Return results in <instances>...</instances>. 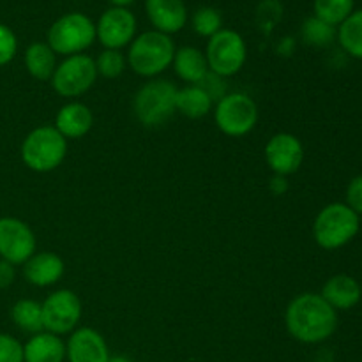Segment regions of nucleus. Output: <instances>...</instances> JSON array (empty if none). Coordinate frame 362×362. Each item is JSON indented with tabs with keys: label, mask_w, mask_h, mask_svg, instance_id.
<instances>
[{
	"label": "nucleus",
	"mask_w": 362,
	"mask_h": 362,
	"mask_svg": "<svg viewBox=\"0 0 362 362\" xmlns=\"http://www.w3.org/2000/svg\"><path fill=\"white\" fill-rule=\"evenodd\" d=\"M285 325L296 341L318 345L327 341L338 329V311L332 310L320 293H300L286 306Z\"/></svg>",
	"instance_id": "1"
},
{
	"label": "nucleus",
	"mask_w": 362,
	"mask_h": 362,
	"mask_svg": "<svg viewBox=\"0 0 362 362\" xmlns=\"http://www.w3.org/2000/svg\"><path fill=\"white\" fill-rule=\"evenodd\" d=\"M175 45L172 37L158 30H148L133 39L127 52V64L131 69L144 78L159 76L166 67L172 66Z\"/></svg>",
	"instance_id": "2"
},
{
	"label": "nucleus",
	"mask_w": 362,
	"mask_h": 362,
	"mask_svg": "<svg viewBox=\"0 0 362 362\" xmlns=\"http://www.w3.org/2000/svg\"><path fill=\"white\" fill-rule=\"evenodd\" d=\"M361 228V216L341 202L322 209L313 223V239L322 250L334 251L356 239Z\"/></svg>",
	"instance_id": "3"
},
{
	"label": "nucleus",
	"mask_w": 362,
	"mask_h": 362,
	"mask_svg": "<svg viewBox=\"0 0 362 362\" xmlns=\"http://www.w3.org/2000/svg\"><path fill=\"white\" fill-rule=\"evenodd\" d=\"M67 156V140L53 126H39L21 144V161L35 173L59 168Z\"/></svg>",
	"instance_id": "4"
},
{
	"label": "nucleus",
	"mask_w": 362,
	"mask_h": 362,
	"mask_svg": "<svg viewBox=\"0 0 362 362\" xmlns=\"http://www.w3.org/2000/svg\"><path fill=\"white\" fill-rule=\"evenodd\" d=\"M177 90L168 80H151L138 88L133 99V112L145 127H159L177 112Z\"/></svg>",
	"instance_id": "5"
},
{
	"label": "nucleus",
	"mask_w": 362,
	"mask_h": 362,
	"mask_svg": "<svg viewBox=\"0 0 362 362\" xmlns=\"http://www.w3.org/2000/svg\"><path fill=\"white\" fill-rule=\"evenodd\" d=\"M95 41V23L81 13H67L53 21L46 42L57 55H80Z\"/></svg>",
	"instance_id": "6"
},
{
	"label": "nucleus",
	"mask_w": 362,
	"mask_h": 362,
	"mask_svg": "<svg viewBox=\"0 0 362 362\" xmlns=\"http://www.w3.org/2000/svg\"><path fill=\"white\" fill-rule=\"evenodd\" d=\"M214 122L223 134L232 138L246 136L258 122V106L243 92L225 94L214 108Z\"/></svg>",
	"instance_id": "7"
},
{
	"label": "nucleus",
	"mask_w": 362,
	"mask_h": 362,
	"mask_svg": "<svg viewBox=\"0 0 362 362\" xmlns=\"http://www.w3.org/2000/svg\"><path fill=\"white\" fill-rule=\"evenodd\" d=\"M209 71L221 78L239 73L247 59V46L243 35L232 28H221L212 35L205 48Z\"/></svg>",
	"instance_id": "8"
},
{
	"label": "nucleus",
	"mask_w": 362,
	"mask_h": 362,
	"mask_svg": "<svg viewBox=\"0 0 362 362\" xmlns=\"http://www.w3.org/2000/svg\"><path fill=\"white\" fill-rule=\"evenodd\" d=\"M95 60L92 57L80 53V55L66 57L52 76V88L62 98H80L85 92L94 87L98 80Z\"/></svg>",
	"instance_id": "9"
},
{
	"label": "nucleus",
	"mask_w": 362,
	"mask_h": 362,
	"mask_svg": "<svg viewBox=\"0 0 362 362\" xmlns=\"http://www.w3.org/2000/svg\"><path fill=\"white\" fill-rule=\"evenodd\" d=\"M42 327L52 334H71L81 320V300L73 290H55L41 303Z\"/></svg>",
	"instance_id": "10"
},
{
	"label": "nucleus",
	"mask_w": 362,
	"mask_h": 362,
	"mask_svg": "<svg viewBox=\"0 0 362 362\" xmlns=\"http://www.w3.org/2000/svg\"><path fill=\"white\" fill-rule=\"evenodd\" d=\"M35 235L30 226L18 218H0V258L13 265H23L35 253Z\"/></svg>",
	"instance_id": "11"
},
{
	"label": "nucleus",
	"mask_w": 362,
	"mask_h": 362,
	"mask_svg": "<svg viewBox=\"0 0 362 362\" xmlns=\"http://www.w3.org/2000/svg\"><path fill=\"white\" fill-rule=\"evenodd\" d=\"M95 37L105 49H122L136 37V18L127 7H110L95 25Z\"/></svg>",
	"instance_id": "12"
},
{
	"label": "nucleus",
	"mask_w": 362,
	"mask_h": 362,
	"mask_svg": "<svg viewBox=\"0 0 362 362\" xmlns=\"http://www.w3.org/2000/svg\"><path fill=\"white\" fill-rule=\"evenodd\" d=\"M265 163L274 175L288 177L299 172L304 163V145L296 134L276 133L264 148Z\"/></svg>",
	"instance_id": "13"
},
{
	"label": "nucleus",
	"mask_w": 362,
	"mask_h": 362,
	"mask_svg": "<svg viewBox=\"0 0 362 362\" xmlns=\"http://www.w3.org/2000/svg\"><path fill=\"white\" fill-rule=\"evenodd\" d=\"M110 349L101 332L92 327H78L66 343V359L69 362H108Z\"/></svg>",
	"instance_id": "14"
},
{
	"label": "nucleus",
	"mask_w": 362,
	"mask_h": 362,
	"mask_svg": "<svg viewBox=\"0 0 362 362\" xmlns=\"http://www.w3.org/2000/svg\"><path fill=\"white\" fill-rule=\"evenodd\" d=\"M145 13L154 30L166 35L182 30L187 23L184 0H145Z\"/></svg>",
	"instance_id": "15"
},
{
	"label": "nucleus",
	"mask_w": 362,
	"mask_h": 362,
	"mask_svg": "<svg viewBox=\"0 0 362 362\" xmlns=\"http://www.w3.org/2000/svg\"><path fill=\"white\" fill-rule=\"evenodd\" d=\"M66 272L64 260L52 251H35L23 264V276L32 286L46 288L62 279Z\"/></svg>",
	"instance_id": "16"
},
{
	"label": "nucleus",
	"mask_w": 362,
	"mask_h": 362,
	"mask_svg": "<svg viewBox=\"0 0 362 362\" xmlns=\"http://www.w3.org/2000/svg\"><path fill=\"white\" fill-rule=\"evenodd\" d=\"M94 126V113L87 105L80 101H71L59 110L55 117V129L66 140H78L88 134Z\"/></svg>",
	"instance_id": "17"
},
{
	"label": "nucleus",
	"mask_w": 362,
	"mask_h": 362,
	"mask_svg": "<svg viewBox=\"0 0 362 362\" xmlns=\"http://www.w3.org/2000/svg\"><path fill=\"white\" fill-rule=\"evenodd\" d=\"M322 299L336 311H349L357 306L362 297V288L354 276L336 274L325 281L320 292Z\"/></svg>",
	"instance_id": "18"
},
{
	"label": "nucleus",
	"mask_w": 362,
	"mask_h": 362,
	"mask_svg": "<svg viewBox=\"0 0 362 362\" xmlns=\"http://www.w3.org/2000/svg\"><path fill=\"white\" fill-rule=\"evenodd\" d=\"M66 343L60 336L48 331L32 334L23 345V362H64Z\"/></svg>",
	"instance_id": "19"
},
{
	"label": "nucleus",
	"mask_w": 362,
	"mask_h": 362,
	"mask_svg": "<svg viewBox=\"0 0 362 362\" xmlns=\"http://www.w3.org/2000/svg\"><path fill=\"white\" fill-rule=\"evenodd\" d=\"M172 66L177 76L189 85H200L211 73L205 53L193 46H182V48L175 49Z\"/></svg>",
	"instance_id": "20"
},
{
	"label": "nucleus",
	"mask_w": 362,
	"mask_h": 362,
	"mask_svg": "<svg viewBox=\"0 0 362 362\" xmlns=\"http://www.w3.org/2000/svg\"><path fill=\"white\" fill-rule=\"evenodd\" d=\"M23 62L32 78L48 81L57 69V53L49 48L48 42H32L25 49Z\"/></svg>",
	"instance_id": "21"
},
{
	"label": "nucleus",
	"mask_w": 362,
	"mask_h": 362,
	"mask_svg": "<svg viewBox=\"0 0 362 362\" xmlns=\"http://www.w3.org/2000/svg\"><path fill=\"white\" fill-rule=\"evenodd\" d=\"M212 98L202 85H187L177 90V112L187 119H204L212 110Z\"/></svg>",
	"instance_id": "22"
},
{
	"label": "nucleus",
	"mask_w": 362,
	"mask_h": 362,
	"mask_svg": "<svg viewBox=\"0 0 362 362\" xmlns=\"http://www.w3.org/2000/svg\"><path fill=\"white\" fill-rule=\"evenodd\" d=\"M11 318L20 331L28 334H37L45 331L42 327V308L37 300L20 299L11 308Z\"/></svg>",
	"instance_id": "23"
},
{
	"label": "nucleus",
	"mask_w": 362,
	"mask_h": 362,
	"mask_svg": "<svg viewBox=\"0 0 362 362\" xmlns=\"http://www.w3.org/2000/svg\"><path fill=\"white\" fill-rule=\"evenodd\" d=\"M339 46L354 59L362 60V9L354 11L336 30Z\"/></svg>",
	"instance_id": "24"
},
{
	"label": "nucleus",
	"mask_w": 362,
	"mask_h": 362,
	"mask_svg": "<svg viewBox=\"0 0 362 362\" xmlns=\"http://www.w3.org/2000/svg\"><path fill=\"white\" fill-rule=\"evenodd\" d=\"M356 0H315V16L332 27H339L354 13Z\"/></svg>",
	"instance_id": "25"
},
{
	"label": "nucleus",
	"mask_w": 362,
	"mask_h": 362,
	"mask_svg": "<svg viewBox=\"0 0 362 362\" xmlns=\"http://www.w3.org/2000/svg\"><path fill=\"white\" fill-rule=\"evenodd\" d=\"M300 35H303V41L306 42V45L322 48V46H327L334 41L336 27L318 20L317 16H311L303 23Z\"/></svg>",
	"instance_id": "26"
},
{
	"label": "nucleus",
	"mask_w": 362,
	"mask_h": 362,
	"mask_svg": "<svg viewBox=\"0 0 362 362\" xmlns=\"http://www.w3.org/2000/svg\"><path fill=\"white\" fill-rule=\"evenodd\" d=\"M191 25H193V30L197 32L198 35L211 39L212 35L218 34L223 28V16L218 9H214V7H200V9L193 14Z\"/></svg>",
	"instance_id": "27"
},
{
	"label": "nucleus",
	"mask_w": 362,
	"mask_h": 362,
	"mask_svg": "<svg viewBox=\"0 0 362 362\" xmlns=\"http://www.w3.org/2000/svg\"><path fill=\"white\" fill-rule=\"evenodd\" d=\"M126 64L127 60L120 49H103L98 59H95V69H98V74H101L103 78L115 80V78H119L124 73Z\"/></svg>",
	"instance_id": "28"
},
{
	"label": "nucleus",
	"mask_w": 362,
	"mask_h": 362,
	"mask_svg": "<svg viewBox=\"0 0 362 362\" xmlns=\"http://www.w3.org/2000/svg\"><path fill=\"white\" fill-rule=\"evenodd\" d=\"M18 39L7 25L0 23V67L7 66L16 57Z\"/></svg>",
	"instance_id": "29"
},
{
	"label": "nucleus",
	"mask_w": 362,
	"mask_h": 362,
	"mask_svg": "<svg viewBox=\"0 0 362 362\" xmlns=\"http://www.w3.org/2000/svg\"><path fill=\"white\" fill-rule=\"evenodd\" d=\"M0 362H23V345L4 332H0Z\"/></svg>",
	"instance_id": "30"
},
{
	"label": "nucleus",
	"mask_w": 362,
	"mask_h": 362,
	"mask_svg": "<svg viewBox=\"0 0 362 362\" xmlns=\"http://www.w3.org/2000/svg\"><path fill=\"white\" fill-rule=\"evenodd\" d=\"M345 204L349 205L357 216H362V175L354 177L349 182Z\"/></svg>",
	"instance_id": "31"
},
{
	"label": "nucleus",
	"mask_w": 362,
	"mask_h": 362,
	"mask_svg": "<svg viewBox=\"0 0 362 362\" xmlns=\"http://www.w3.org/2000/svg\"><path fill=\"white\" fill-rule=\"evenodd\" d=\"M14 278H16L14 265L0 258V290L9 288V286L14 283Z\"/></svg>",
	"instance_id": "32"
},
{
	"label": "nucleus",
	"mask_w": 362,
	"mask_h": 362,
	"mask_svg": "<svg viewBox=\"0 0 362 362\" xmlns=\"http://www.w3.org/2000/svg\"><path fill=\"white\" fill-rule=\"evenodd\" d=\"M271 189L274 191L276 194H283L286 189H288V182H286V177L274 175L271 180Z\"/></svg>",
	"instance_id": "33"
},
{
	"label": "nucleus",
	"mask_w": 362,
	"mask_h": 362,
	"mask_svg": "<svg viewBox=\"0 0 362 362\" xmlns=\"http://www.w3.org/2000/svg\"><path fill=\"white\" fill-rule=\"evenodd\" d=\"M110 4H113V7H127L134 2V0H108Z\"/></svg>",
	"instance_id": "34"
},
{
	"label": "nucleus",
	"mask_w": 362,
	"mask_h": 362,
	"mask_svg": "<svg viewBox=\"0 0 362 362\" xmlns=\"http://www.w3.org/2000/svg\"><path fill=\"white\" fill-rule=\"evenodd\" d=\"M108 362H133L129 359V357H124V356H113L110 357Z\"/></svg>",
	"instance_id": "35"
}]
</instances>
